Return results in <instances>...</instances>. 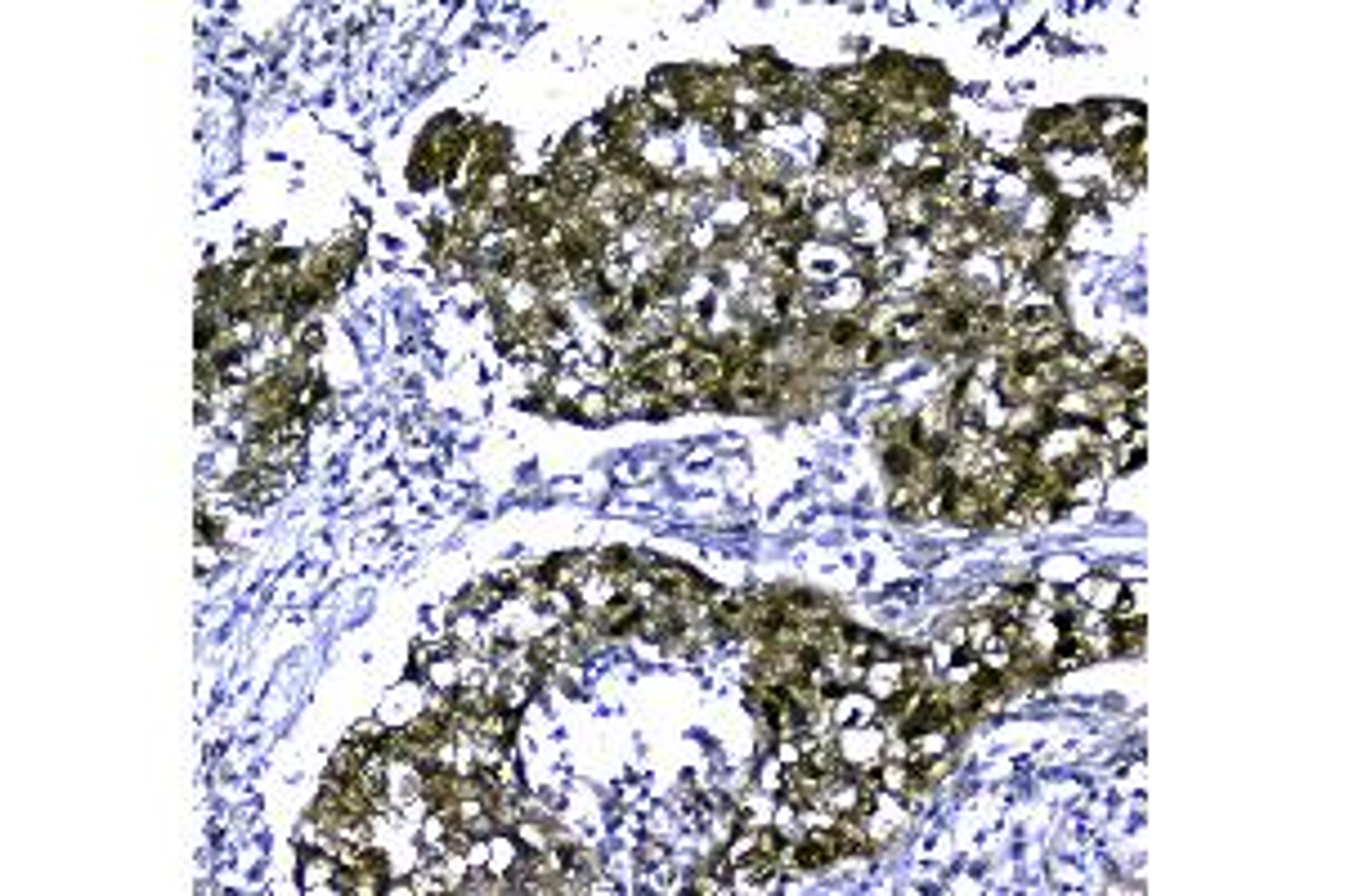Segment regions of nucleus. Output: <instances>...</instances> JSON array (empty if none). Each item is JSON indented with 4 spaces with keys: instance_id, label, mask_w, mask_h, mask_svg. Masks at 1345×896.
<instances>
[{
    "instance_id": "18",
    "label": "nucleus",
    "mask_w": 1345,
    "mask_h": 896,
    "mask_svg": "<svg viewBox=\"0 0 1345 896\" xmlns=\"http://www.w3.org/2000/svg\"><path fill=\"white\" fill-rule=\"evenodd\" d=\"M879 762H915L911 735L907 731H884V758Z\"/></svg>"
},
{
    "instance_id": "15",
    "label": "nucleus",
    "mask_w": 1345,
    "mask_h": 896,
    "mask_svg": "<svg viewBox=\"0 0 1345 896\" xmlns=\"http://www.w3.org/2000/svg\"><path fill=\"white\" fill-rule=\"evenodd\" d=\"M575 418L579 422H611L615 418V399L611 391H584L575 404Z\"/></svg>"
},
{
    "instance_id": "8",
    "label": "nucleus",
    "mask_w": 1345,
    "mask_h": 896,
    "mask_svg": "<svg viewBox=\"0 0 1345 896\" xmlns=\"http://www.w3.org/2000/svg\"><path fill=\"white\" fill-rule=\"evenodd\" d=\"M861 691L871 695V699H892L897 691H907V682H901V659L897 655H888V659H871L865 664V682H861Z\"/></svg>"
},
{
    "instance_id": "14",
    "label": "nucleus",
    "mask_w": 1345,
    "mask_h": 896,
    "mask_svg": "<svg viewBox=\"0 0 1345 896\" xmlns=\"http://www.w3.org/2000/svg\"><path fill=\"white\" fill-rule=\"evenodd\" d=\"M364 758H372V753H364L355 739H346V744L332 753V762H328V771H323V775H336V781H355L359 766H364Z\"/></svg>"
},
{
    "instance_id": "16",
    "label": "nucleus",
    "mask_w": 1345,
    "mask_h": 896,
    "mask_svg": "<svg viewBox=\"0 0 1345 896\" xmlns=\"http://www.w3.org/2000/svg\"><path fill=\"white\" fill-rule=\"evenodd\" d=\"M449 171L439 162H431L426 153H413V162H408V185H418V189H435V185H445Z\"/></svg>"
},
{
    "instance_id": "13",
    "label": "nucleus",
    "mask_w": 1345,
    "mask_h": 896,
    "mask_svg": "<svg viewBox=\"0 0 1345 896\" xmlns=\"http://www.w3.org/2000/svg\"><path fill=\"white\" fill-rule=\"evenodd\" d=\"M915 785V762H879V789L892 798H907Z\"/></svg>"
},
{
    "instance_id": "10",
    "label": "nucleus",
    "mask_w": 1345,
    "mask_h": 896,
    "mask_svg": "<svg viewBox=\"0 0 1345 896\" xmlns=\"http://www.w3.org/2000/svg\"><path fill=\"white\" fill-rule=\"evenodd\" d=\"M1144 368H1148V355H1144V345H1135V341L1117 345V350L1108 355V363H1104V372H1112L1117 381H1126V386L1144 381Z\"/></svg>"
},
{
    "instance_id": "12",
    "label": "nucleus",
    "mask_w": 1345,
    "mask_h": 896,
    "mask_svg": "<svg viewBox=\"0 0 1345 896\" xmlns=\"http://www.w3.org/2000/svg\"><path fill=\"white\" fill-rule=\"evenodd\" d=\"M1144 444H1148V435H1144V426L1135 431L1130 439H1121V444H1108V475L1112 471H1135V466L1144 462Z\"/></svg>"
},
{
    "instance_id": "1",
    "label": "nucleus",
    "mask_w": 1345,
    "mask_h": 896,
    "mask_svg": "<svg viewBox=\"0 0 1345 896\" xmlns=\"http://www.w3.org/2000/svg\"><path fill=\"white\" fill-rule=\"evenodd\" d=\"M834 744H839V758H844L848 771L879 766V758H884V726H879V722H871V726H844V731H834Z\"/></svg>"
},
{
    "instance_id": "6",
    "label": "nucleus",
    "mask_w": 1345,
    "mask_h": 896,
    "mask_svg": "<svg viewBox=\"0 0 1345 896\" xmlns=\"http://www.w3.org/2000/svg\"><path fill=\"white\" fill-rule=\"evenodd\" d=\"M336 874H341V861H336L332 852H319V848L301 852V869H296V878H301L305 892H336Z\"/></svg>"
},
{
    "instance_id": "20",
    "label": "nucleus",
    "mask_w": 1345,
    "mask_h": 896,
    "mask_svg": "<svg viewBox=\"0 0 1345 896\" xmlns=\"http://www.w3.org/2000/svg\"><path fill=\"white\" fill-rule=\"evenodd\" d=\"M220 561V552H216V542H198V574H211Z\"/></svg>"
},
{
    "instance_id": "9",
    "label": "nucleus",
    "mask_w": 1345,
    "mask_h": 896,
    "mask_svg": "<svg viewBox=\"0 0 1345 896\" xmlns=\"http://www.w3.org/2000/svg\"><path fill=\"white\" fill-rule=\"evenodd\" d=\"M1121 592H1126V588H1121L1117 578H1108V574H1090V578H1081V583H1077V592H1072V596H1077V601H1081L1085 609H1104V615H1112V609H1117V601H1121Z\"/></svg>"
},
{
    "instance_id": "5",
    "label": "nucleus",
    "mask_w": 1345,
    "mask_h": 896,
    "mask_svg": "<svg viewBox=\"0 0 1345 896\" xmlns=\"http://www.w3.org/2000/svg\"><path fill=\"white\" fill-rule=\"evenodd\" d=\"M687 376H691L695 386H704V391H718V386H727L731 363H727V355H722L718 345H691V355H687Z\"/></svg>"
},
{
    "instance_id": "4",
    "label": "nucleus",
    "mask_w": 1345,
    "mask_h": 896,
    "mask_svg": "<svg viewBox=\"0 0 1345 896\" xmlns=\"http://www.w3.org/2000/svg\"><path fill=\"white\" fill-rule=\"evenodd\" d=\"M830 722H834V731H844V726H871V722H879V699H871L861 686L839 691L830 699Z\"/></svg>"
},
{
    "instance_id": "19",
    "label": "nucleus",
    "mask_w": 1345,
    "mask_h": 896,
    "mask_svg": "<svg viewBox=\"0 0 1345 896\" xmlns=\"http://www.w3.org/2000/svg\"><path fill=\"white\" fill-rule=\"evenodd\" d=\"M776 762L781 766H803V739H781V744H776Z\"/></svg>"
},
{
    "instance_id": "3",
    "label": "nucleus",
    "mask_w": 1345,
    "mask_h": 896,
    "mask_svg": "<svg viewBox=\"0 0 1345 896\" xmlns=\"http://www.w3.org/2000/svg\"><path fill=\"white\" fill-rule=\"evenodd\" d=\"M884 215H888V229H892V233H924V229L938 220L933 202H928V193H924L920 185H911L897 202H888V206H884Z\"/></svg>"
},
{
    "instance_id": "11",
    "label": "nucleus",
    "mask_w": 1345,
    "mask_h": 896,
    "mask_svg": "<svg viewBox=\"0 0 1345 896\" xmlns=\"http://www.w3.org/2000/svg\"><path fill=\"white\" fill-rule=\"evenodd\" d=\"M502 601H507V588H498L494 578H481V583H471V588L458 596V609H467V615H481V619H489V615H494V609H498Z\"/></svg>"
},
{
    "instance_id": "2",
    "label": "nucleus",
    "mask_w": 1345,
    "mask_h": 896,
    "mask_svg": "<svg viewBox=\"0 0 1345 896\" xmlns=\"http://www.w3.org/2000/svg\"><path fill=\"white\" fill-rule=\"evenodd\" d=\"M947 521L955 525H964V529H982V525H991L995 521V506L987 502V493H982L974 479L969 485H951L947 489Z\"/></svg>"
},
{
    "instance_id": "17",
    "label": "nucleus",
    "mask_w": 1345,
    "mask_h": 896,
    "mask_svg": "<svg viewBox=\"0 0 1345 896\" xmlns=\"http://www.w3.org/2000/svg\"><path fill=\"white\" fill-rule=\"evenodd\" d=\"M785 781H790V766H781L776 758H767V762L758 766V789L767 798H781L785 794Z\"/></svg>"
},
{
    "instance_id": "7",
    "label": "nucleus",
    "mask_w": 1345,
    "mask_h": 896,
    "mask_svg": "<svg viewBox=\"0 0 1345 896\" xmlns=\"http://www.w3.org/2000/svg\"><path fill=\"white\" fill-rule=\"evenodd\" d=\"M741 76H745V81L754 86V90H762V95H772V90H781L794 72L785 68V63L776 59V55H767V49H754V55H745Z\"/></svg>"
}]
</instances>
